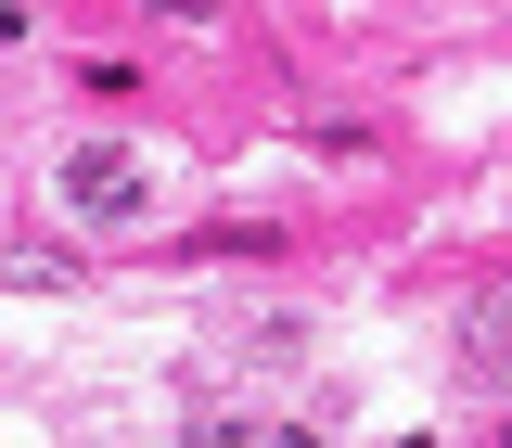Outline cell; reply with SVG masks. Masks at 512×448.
Returning <instances> with one entry per match:
<instances>
[{
  "label": "cell",
  "instance_id": "obj_2",
  "mask_svg": "<svg viewBox=\"0 0 512 448\" xmlns=\"http://www.w3.org/2000/svg\"><path fill=\"white\" fill-rule=\"evenodd\" d=\"M0 282H26V295H64L77 269H64V244H0Z\"/></svg>",
  "mask_w": 512,
  "mask_h": 448
},
{
  "label": "cell",
  "instance_id": "obj_4",
  "mask_svg": "<svg viewBox=\"0 0 512 448\" xmlns=\"http://www.w3.org/2000/svg\"><path fill=\"white\" fill-rule=\"evenodd\" d=\"M64 77H77V90H90V103H116V90H141V64H116V52H90V64H64Z\"/></svg>",
  "mask_w": 512,
  "mask_h": 448
},
{
  "label": "cell",
  "instance_id": "obj_5",
  "mask_svg": "<svg viewBox=\"0 0 512 448\" xmlns=\"http://www.w3.org/2000/svg\"><path fill=\"white\" fill-rule=\"evenodd\" d=\"M461 333H474V359H500V346H512V295H474V320H461Z\"/></svg>",
  "mask_w": 512,
  "mask_h": 448
},
{
  "label": "cell",
  "instance_id": "obj_1",
  "mask_svg": "<svg viewBox=\"0 0 512 448\" xmlns=\"http://www.w3.org/2000/svg\"><path fill=\"white\" fill-rule=\"evenodd\" d=\"M52 192H64V218H90V231H128L141 205H154V167L128 154V141H77L52 167Z\"/></svg>",
  "mask_w": 512,
  "mask_h": 448
},
{
  "label": "cell",
  "instance_id": "obj_6",
  "mask_svg": "<svg viewBox=\"0 0 512 448\" xmlns=\"http://www.w3.org/2000/svg\"><path fill=\"white\" fill-rule=\"evenodd\" d=\"M141 13H167V26H218V0H141Z\"/></svg>",
  "mask_w": 512,
  "mask_h": 448
},
{
  "label": "cell",
  "instance_id": "obj_3",
  "mask_svg": "<svg viewBox=\"0 0 512 448\" xmlns=\"http://www.w3.org/2000/svg\"><path fill=\"white\" fill-rule=\"evenodd\" d=\"M192 448H320L308 423H192Z\"/></svg>",
  "mask_w": 512,
  "mask_h": 448
}]
</instances>
